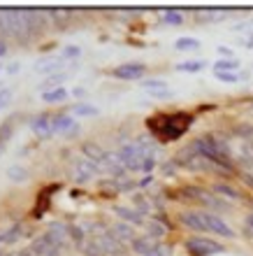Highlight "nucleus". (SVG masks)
Instances as JSON below:
<instances>
[{
    "mask_svg": "<svg viewBox=\"0 0 253 256\" xmlns=\"http://www.w3.org/2000/svg\"><path fill=\"white\" fill-rule=\"evenodd\" d=\"M193 124V116L191 114H158L153 116L151 122H149V128H151V133L160 140H177L181 135L188 130V126Z\"/></svg>",
    "mask_w": 253,
    "mask_h": 256,
    "instance_id": "nucleus-1",
    "label": "nucleus"
},
{
    "mask_svg": "<svg viewBox=\"0 0 253 256\" xmlns=\"http://www.w3.org/2000/svg\"><path fill=\"white\" fill-rule=\"evenodd\" d=\"M149 156H153L151 149L142 147L140 142H128L123 147L119 149V161L123 163V168L126 170H142L144 168V161H147Z\"/></svg>",
    "mask_w": 253,
    "mask_h": 256,
    "instance_id": "nucleus-2",
    "label": "nucleus"
},
{
    "mask_svg": "<svg viewBox=\"0 0 253 256\" xmlns=\"http://www.w3.org/2000/svg\"><path fill=\"white\" fill-rule=\"evenodd\" d=\"M186 250L195 256H214V254H223V244L212 240V238H191L186 242Z\"/></svg>",
    "mask_w": 253,
    "mask_h": 256,
    "instance_id": "nucleus-3",
    "label": "nucleus"
},
{
    "mask_svg": "<svg viewBox=\"0 0 253 256\" xmlns=\"http://www.w3.org/2000/svg\"><path fill=\"white\" fill-rule=\"evenodd\" d=\"M200 216H202V222H205V230H212V233L223 236V238H235V230L221 216L212 214V212H200Z\"/></svg>",
    "mask_w": 253,
    "mask_h": 256,
    "instance_id": "nucleus-4",
    "label": "nucleus"
},
{
    "mask_svg": "<svg viewBox=\"0 0 253 256\" xmlns=\"http://www.w3.org/2000/svg\"><path fill=\"white\" fill-rule=\"evenodd\" d=\"M144 63H121L119 68H114V77L116 80H126V82H133V80H140L144 74Z\"/></svg>",
    "mask_w": 253,
    "mask_h": 256,
    "instance_id": "nucleus-5",
    "label": "nucleus"
},
{
    "mask_svg": "<svg viewBox=\"0 0 253 256\" xmlns=\"http://www.w3.org/2000/svg\"><path fill=\"white\" fill-rule=\"evenodd\" d=\"M95 172H98V166H95V163H91L88 158H79V161H74V166H72V177L79 184L88 182Z\"/></svg>",
    "mask_w": 253,
    "mask_h": 256,
    "instance_id": "nucleus-6",
    "label": "nucleus"
},
{
    "mask_svg": "<svg viewBox=\"0 0 253 256\" xmlns=\"http://www.w3.org/2000/svg\"><path fill=\"white\" fill-rule=\"evenodd\" d=\"M30 128H33L35 135H40V138H49V135H53V116H49V114L35 116L33 124H30Z\"/></svg>",
    "mask_w": 253,
    "mask_h": 256,
    "instance_id": "nucleus-7",
    "label": "nucleus"
},
{
    "mask_svg": "<svg viewBox=\"0 0 253 256\" xmlns=\"http://www.w3.org/2000/svg\"><path fill=\"white\" fill-rule=\"evenodd\" d=\"M63 68H65V61L63 58H47V61H40L37 66H35V72L40 74H58L63 72Z\"/></svg>",
    "mask_w": 253,
    "mask_h": 256,
    "instance_id": "nucleus-8",
    "label": "nucleus"
},
{
    "mask_svg": "<svg viewBox=\"0 0 253 256\" xmlns=\"http://www.w3.org/2000/svg\"><path fill=\"white\" fill-rule=\"evenodd\" d=\"M81 152H84V156H86L91 163H95V166H100V163L107 158V152L100 147V144H95V142H84Z\"/></svg>",
    "mask_w": 253,
    "mask_h": 256,
    "instance_id": "nucleus-9",
    "label": "nucleus"
},
{
    "mask_svg": "<svg viewBox=\"0 0 253 256\" xmlns=\"http://www.w3.org/2000/svg\"><path fill=\"white\" fill-rule=\"evenodd\" d=\"M77 130L79 128H77L72 116H67V114L53 116V133H77Z\"/></svg>",
    "mask_w": 253,
    "mask_h": 256,
    "instance_id": "nucleus-10",
    "label": "nucleus"
},
{
    "mask_svg": "<svg viewBox=\"0 0 253 256\" xmlns=\"http://www.w3.org/2000/svg\"><path fill=\"white\" fill-rule=\"evenodd\" d=\"M109 233H112L119 242H133L135 240V230L130 224H116V226H112L109 228Z\"/></svg>",
    "mask_w": 253,
    "mask_h": 256,
    "instance_id": "nucleus-11",
    "label": "nucleus"
},
{
    "mask_svg": "<svg viewBox=\"0 0 253 256\" xmlns=\"http://www.w3.org/2000/svg\"><path fill=\"white\" fill-rule=\"evenodd\" d=\"M179 222L191 230H205V222H202L200 212H181L179 214Z\"/></svg>",
    "mask_w": 253,
    "mask_h": 256,
    "instance_id": "nucleus-12",
    "label": "nucleus"
},
{
    "mask_svg": "<svg viewBox=\"0 0 253 256\" xmlns=\"http://www.w3.org/2000/svg\"><path fill=\"white\" fill-rule=\"evenodd\" d=\"M133 250L137 252V254H144V256H151V254H156V240L153 238H135L133 240Z\"/></svg>",
    "mask_w": 253,
    "mask_h": 256,
    "instance_id": "nucleus-13",
    "label": "nucleus"
},
{
    "mask_svg": "<svg viewBox=\"0 0 253 256\" xmlns=\"http://www.w3.org/2000/svg\"><path fill=\"white\" fill-rule=\"evenodd\" d=\"M116 214L121 216V219H126L130 226H140V224H144V214L142 212H137V210H130V208H116L114 210Z\"/></svg>",
    "mask_w": 253,
    "mask_h": 256,
    "instance_id": "nucleus-14",
    "label": "nucleus"
},
{
    "mask_svg": "<svg viewBox=\"0 0 253 256\" xmlns=\"http://www.w3.org/2000/svg\"><path fill=\"white\" fill-rule=\"evenodd\" d=\"M47 236L51 238L53 242L58 244V247H63V244L67 242V236H70V230L65 228V226H63V224H53L51 228L47 230Z\"/></svg>",
    "mask_w": 253,
    "mask_h": 256,
    "instance_id": "nucleus-15",
    "label": "nucleus"
},
{
    "mask_svg": "<svg viewBox=\"0 0 253 256\" xmlns=\"http://www.w3.org/2000/svg\"><path fill=\"white\" fill-rule=\"evenodd\" d=\"M81 252H84V256H105V250L100 247L98 238H91V240H86V242L81 244Z\"/></svg>",
    "mask_w": 253,
    "mask_h": 256,
    "instance_id": "nucleus-16",
    "label": "nucleus"
},
{
    "mask_svg": "<svg viewBox=\"0 0 253 256\" xmlns=\"http://www.w3.org/2000/svg\"><path fill=\"white\" fill-rule=\"evenodd\" d=\"M214 70L216 72H235V70H240V61L237 58H221L214 63Z\"/></svg>",
    "mask_w": 253,
    "mask_h": 256,
    "instance_id": "nucleus-17",
    "label": "nucleus"
},
{
    "mask_svg": "<svg viewBox=\"0 0 253 256\" xmlns=\"http://www.w3.org/2000/svg\"><path fill=\"white\" fill-rule=\"evenodd\" d=\"M65 98H67V91L63 86L51 88V91H44V94H42V100L44 102H63Z\"/></svg>",
    "mask_w": 253,
    "mask_h": 256,
    "instance_id": "nucleus-18",
    "label": "nucleus"
},
{
    "mask_svg": "<svg viewBox=\"0 0 253 256\" xmlns=\"http://www.w3.org/2000/svg\"><path fill=\"white\" fill-rule=\"evenodd\" d=\"M174 47L179 52H195V49H200V40H195V38H179L174 42Z\"/></svg>",
    "mask_w": 253,
    "mask_h": 256,
    "instance_id": "nucleus-19",
    "label": "nucleus"
},
{
    "mask_svg": "<svg viewBox=\"0 0 253 256\" xmlns=\"http://www.w3.org/2000/svg\"><path fill=\"white\" fill-rule=\"evenodd\" d=\"M7 177H9L12 182H26V180H28V170L21 168V166H9V168H7Z\"/></svg>",
    "mask_w": 253,
    "mask_h": 256,
    "instance_id": "nucleus-20",
    "label": "nucleus"
},
{
    "mask_svg": "<svg viewBox=\"0 0 253 256\" xmlns=\"http://www.w3.org/2000/svg\"><path fill=\"white\" fill-rule=\"evenodd\" d=\"M72 112L77 116H95L98 114V108L88 105V102H77V105H72Z\"/></svg>",
    "mask_w": 253,
    "mask_h": 256,
    "instance_id": "nucleus-21",
    "label": "nucleus"
},
{
    "mask_svg": "<svg viewBox=\"0 0 253 256\" xmlns=\"http://www.w3.org/2000/svg\"><path fill=\"white\" fill-rule=\"evenodd\" d=\"M205 66H207V61H184L177 66V70L179 72H200Z\"/></svg>",
    "mask_w": 253,
    "mask_h": 256,
    "instance_id": "nucleus-22",
    "label": "nucleus"
},
{
    "mask_svg": "<svg viewBox=\"0 0 253 256\" xmlns=\"http://www.w3.org/2000/svg\"><path fill=\"white\" fill-rule=\"evenodd\" d=\"M214 191L219 196H226V198H233V200H237L240 198V194H237V189H233L230 184H214Z\"/></svg>",
    "mask_w": 253,
    "mask_h": 256,
    "instance_id": "nucleus-23",
    "label": "nucleus"
},
{
    "mask_svg": "<svg viewBox=\"0 0 253 256\" xmlns=\"http://www.w3.org/2000/svg\"><path fill=\"white\" fill-rule=\"evenodd\" d=\"M163 21L170 24V26H181V24H184V14L177 12V10H170V12L163 14Z\"/></svg>",
    "mask_w": 253,
    "mask_h": 256,
    "instance_id": "nucleus-24",
    "label": "nucleus"
},
{
    "mask_svg": "<svg viewBox=\"0 0 253 256\" xmlns=\"http://www.w3.org/2000/svg\"><path fill=\"white\" fill-rule=\"evenodd\" d=\"M142 86L147 88V91H151V94H158V91H167V84L163 80H147L142 82Z\"/></svg>",
    "mask_w": 253,
    "mask_h": 256,
    "instance_id": "nucleus-25",
    "label": "nucleus"
},
{
    "mask_svg": "<svg viewBox=\"0 0 253 256\" xmlns=\"http://www.w3.org/2000/svg\"><path fill=\"white\" fill-rule=\"evenodd\" d=\"M165 224H160V222H151L149 224V238H153V240H158V238L165 236Z\"/></svg>",
    "mask_w": 253,
    "mask_h": 256,
    "instance_id": "nucleus-26",
    "label": "nucleus"
},
{
    "mask_svg": "<svg viewBox=\"0 0 253 256\" xmlns=\"http://www.w3.org/2000/svg\"><path fill=\"white\" fill-rule=\"evenodd\" d=\"M65 77H67V74H65V72L51 74V77H49V80H47V82H44V84H42V86H53V88H58V84H60V82H63V80H65Z\"/></svg>",
    "mask_w": 253,
    "mask_h": 256,
    "instance_id": "nucleus-27",
    "label": "nucleus"
},
{
    "mask_svg": "<svg viewBox=\"0 0 253 256\" xmlns=\"http://www.w3.org/2000/svg\"><path fill=\"white\" fill-rule=\"evenodd\" d=\"M9 100H12V88H2V91H0V110L7 108Z\"/></svg>",
    "mask_w": 253,
    "mask_h": 256,
    "instance_id": "nucleus-28",
    "label": "nucleus"
},
{
    "mask_svg": "<svg viewBox=\"0 0 253 256\" xmlns=\"http://www.w3.org/2000/svg\"><path fill=\"white\" fill-rule=\"evenodd\" d=\"M9 135H12V122H7L5 128H0V144H5L9 140Z\"/></svg>",
    "mask_w": 253,
    "mask_h": 256,
    "instance_id": "nucleus-29",
    "label": "nucleus"
},
{
    "mask_svg": "<svg viewBox=\"0 0 253 256\" xmlns=\"http://www.w3.org/2000/svg\"><path fill=\"white\" fill-rule=\"evenodd\" d=\"M216 80L226 82V84H235V82H237V74L235 72H216Z\"/></svg>",
    "mask_w": 253,
    "mask_h": 256,
    "instance_id": "nucleus-30",
    "label": "nucleus"
},
{
    "mask_svg": "<svg viewBox=\"0 0 253 256\" xmlns=\"http://www.w3.org/2000/svg\"><path fill=\"white\" fill-rule=\"evenodd\" d=\"M79 54H81L79 47H67V49H63V56H79Z\"/></svg>",
    "mask_w": 253,
    "mask_h": 256,
    "instance_id": "nucleus-31",
    "label": "nucleus"
},
{
    "mask_svg": "<svg viewBox=\"0 0 253 256\" xmlns=\"http://www.w3.org/2000/svg\"><path fill=\"white\" fill-rule=\"evenodd\" d=\"M244 182H247L249 186H253V172H244Z\"/></svg>",
    "mask_w": 253,
    "mask_h": 256,
    "instance_id": "nucleus-32",
    "label": "nucleus"
},
{
    "mask_svg": "<svg viewBox=\"0 0 253 256\" xmlns=\"http://www.w3.org/2000/svg\"><path fill=\"white\" fill-rule=\"evenodd\" d=\"M219 52H221V54H223V56H230V58H233V52H230V49H228V47H219Z\"/></svg>",
    "mask_w": 253,
    "mask_h": 256,
    "instance_id": "nucleus-33",
    "label": "nucleus"
},
{
    "mask_svg": "<svg viewBox=\"0 0 253 256\" xmlns=\"http://www.w3.org/2000/svg\"><path fill=\"white\" fill-rule=\"evenodd\" d=\"M5 52H7V47H5V42L0 40V56H5Z\"/></svg>",
    "mask_w": 253,
    "mask_h": 256,
    "instance_id": "nucleus-34",
    "label": "nucleus"
},
{
    "mask_svg": "<svg viewBox=\"0 0 253 256\" xmlns=\"http://www.w3.org/2000/svg\"><path fill=\"white\" fill-rule=\"evenodd\" d=\"M247 224H249V226H251V228H253V212L247 216Z\"/></svg>",
    "mask_w": 253,
    "mask_h": 256,
    "instance_id": "nucleus-35",
    "label": "nucleus"
},
{
    "mask_svg": "<svg viewBox=\"0 0 253 256\" xmlns=\"http://www.w3.org/2000/svg\"><path fill=\"white\" fill-rule=\"evenodd\" d=\"M151 256H160V254H158V252H156V254H151Z\"/></svg>",
    "mask_w": 253,
    "mask_h": 256,
    "instance_id": "nucleus-36",
    "label": "nucleus"
},
{
    "mask_svg": "<svg viewBox=\"0 0 253 256\" xmlns=\"http://www.w3.org/2000/svg\"><path fill=\"white\" fill-rule=\"evenodd\" d=\"M114 256H126V254H114Z\"/></svg>",
    "mask_w": 253,
    "mask_h": 256,
    "instance_id": "nucleus-37",
    "label": "nucleus"
},
{
    "mask_svg": "<svg viewBox=\"0 0 253 256\" xmlns=\"http://www.w3.org/2000/svg\"><path fill=\"white\" fill-rule=\"evenodd\" d=\"M0 70H2V66H0Z\"/></svg>",
    "mask_w": 253,
    "mask_h": 256,
    "instance_id": "nucleus-38",
    "label": "nucleus"
}]
</instances>
